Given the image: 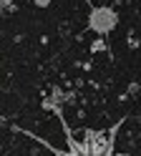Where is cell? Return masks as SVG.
<instances>
[{
    "instance_id": "obj_1",
    "label": "cell",
    "mask_w": 141,
    "mask_h": 156,
    "mask_svg": "<svg viewBox=\"0 0 141 156\" xmlns=\"http://www.w3.org/2000/svg\"><path fill=\"white\" fill-rule=\"evenodd\" d=\"M43 108H45V111H53V113L58 116L60 129H63V133H66V146H68L66 151L56 149V146H53V144H48L43 136H38V133H33V131H28V129H23V126H18V123H13L10 129H13V131H18V133H23V136H28V139H33V141H35V144H40V146H45V149L53 154V156H93V154H91L86 146H83V141L73 136V131H70V126H68L66 116H63V108H60L58 103H53L50 98H45V101H43ZM116 156H128V154H116Z\"/></svg>"
},
{
    "instance_id": "obj_2",
    "label": "cell",
    "mask_w": 141,
    "mask_h": 156,
    "mask_svg": "<svg viewBox=\"0 0 141 156\" xmlns=\"http://www.w3.org/2000/svg\"><path fill=\"white\" fill-rule=\"evenodd\" d=\"M118 25V13L108 5H98L88 13V30H93L98 35L114 33V28Z\"/></svg>"
},
{
    "instance_id": "obj_3",
    "label": "cell",
    "mask_w": 141,
    "mask_h": 156,
    "mask_svg": "<svg viewBox=\"0 0 141 156\" xmlns=\"http://www.w3.org/2000/svg\"><path fill=\"white\" fill-rule=\"evenodd\" d=\"M98 51H108V45H106L103 38H96V41L91 43V53H98Z\"/></svg>"
},
{
    "instance_id": "obj_4",
    "label": "cell",
    "mask_w": 141,
    "mask_h": 156,
    "mask_svg": "<svg viewBox=\"0 0 141 156\" xmlns=\"http://www.w3.org/2000/svg\"><path fill=\"white\" fill-rule=\"evenodd\" d=\"M0 8H3V13H10V10H15V5L10 3V0H0Z\"/></svg>"
},
{
    "instance_id": "obj_5",
    "label": "cell",
    "mask_w": 141,
    "mask_h": 156,
    "mask_svg": "<svg viewBox=\"0 0 141 156\" xmlns=\"http://www.w3.org/2000/svg\"><path fill=\"white\" fill-rule=\"evenodd\" d=\"M33 3H35V8H48L53 0H33Z\"/></svg>"
}]
</instances>
